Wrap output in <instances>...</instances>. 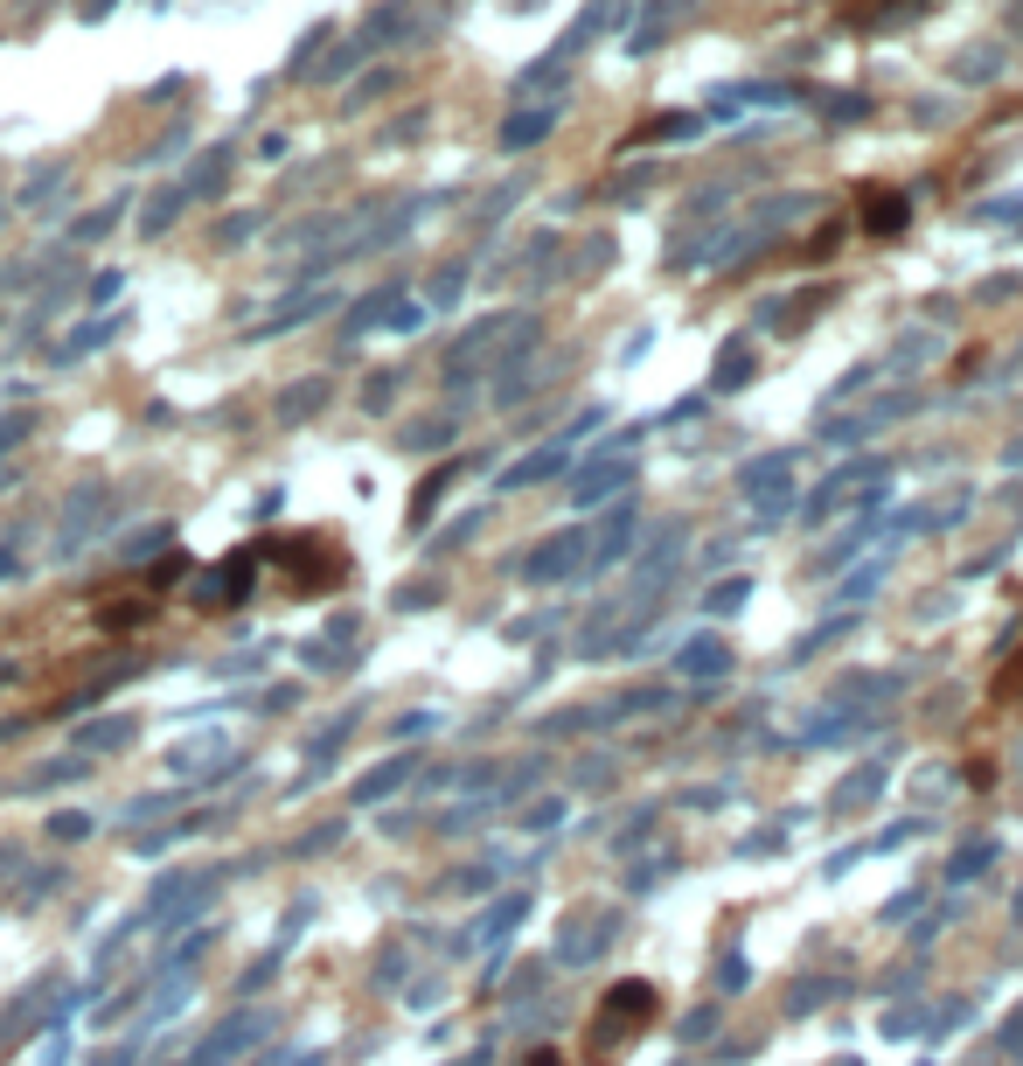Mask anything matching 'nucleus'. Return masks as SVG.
<instances>
[{"label":"nucleus","instance_id":"nucleus-5","mask_svg":"<svg viewBox=\"0 0 1023 1066\" xmlns=\"http://www.w3.org/2000/svg\"><path fill=\"white\" fill-rule=\"evenodd\" d=\"M703 133V119L696 112H662V119H648L641 126V140H696Z\"/></svg>","mask_w":1023,"mask_h":1066},{"label":"nucleus","instance_id":"nucleus-10","mask_svg":"<svg viewBox=\"0 0 1023 1066\" xmlns=\"http://www.w3.org/2000/svg\"><path fill=\"white\" fill-rule=\"evenodd\" d=\"M933 349H940L933 335H905V342H899V362H920V356H933Z\"/></svg>","mask_w":1023,"mask_h":1066},{"label":"nucleus","instance_id":"nucleus-8","mask_svg":"<svg viewBox=\"0 0 1023 1066\" xmlns=\"http://www.w3.org/2000/svg\"><path fill=\"white\" fill-rule=\"evenodd\" d=\"M822 112H829L835 126H850V119H863V112H871V106H863V98H829V106H822Z\"/></svg>","mask_w":1023,"mask_h":1066},{"label":"nucleus","instance_id":"nucleus-2","mask_svg":"<svg viewBox=\"0 0 1023 1066\" xmlns=\"http://www.w3.org/2000/svg\"><path fill=\"white\" fill-rule=\"evenodd\" d=\"M905 217H912V202L899 189H863V230H871V238H899Z\"/></svg>","mask_w":1023,"mask_h":1066},{"label":"nucleus","instance_id":"nucleus-3","mask_svg":"<svg viewBox=\"0 0 1023 1066\" xmlns=\"http://www.w3.org/2000/svg\"><path fill=\"white\" fill-rule=\"evenodd\" d=\"M752 370H759V356H752V342L739 335V342H724V362H718L711 391H724V398H731V391H745V383H752Z\"/></svg>","mask_w":1023,"mask_h":1066},{"label":"nucleus","instance_id":"nucleus-4","mask_svg":"<svg viewBox=\"0 0 1023 1066\" xmlns=\"http://www.w3.org/2000/svg\"><path fill=\"white\" fill-rule=\"evenodd\" d=\"M995 70H1003V49H995V42H989V49L975 42V49H961V57H954V77H961V84H989Z\"/></svg>","mask_w":1023,"mask_h":1066},{"label":"nucleus","instance_id":"nucleus-6","mask_svg":"<svg viewBox=\"0 0 1023 1066\" xmlns=\"http://www.w3.org/2000/svg\"><path fill=\"white\" fill-rule=\"evenodd\" d=\"M739 106H801V91L794 84H745Z\"/></svg>","mask_w":1023,"mask_h":1066},{"label":"nucleus","instance_id":"nucleus-9","mask_svg":"<svg viewBox=\"0 0 1023 1066\" xmlns=\"http://www.w3.org/2000/svg\"><path fill=\"white\" fill-rule=\"evenodd\" d=\"M1016 286H1023L1016 272H995V279H982V293H975V300H1010V293H1016Z\"/></svg>","mask_w":1023,"mask_h":1066},{"label":"nucleus","instance_id":"nucleus-1","mask_svg":"<svg viewBox=\"0 0 1023 1066\" xmlns=\"http://www.w3.org/2000/svg\"><path fill=\"white\" fill-rule=\"evenodd\" d=\"M293 565H300V592H321V586H334L341 571H349V558L341 551H328V544H293Z\"/></svg>","mask_w":1023,"mask_h":1066},{"label":"nucleus","instance_id":"nucleus-12","mask_svg":"<svg viewBox=\"0 0 1023 1066\" xmlns=\"http://www.w3.org/2000/svg\"><path fill=\"white\" fill-rule=\"evenodd\" d=\"M530 1066H558V1053H536V1059H530Z\"/></svg>","mask_w":1023,"mask_h":1066},{"label":"nucleus","instance_id":"nucleus-11","mask_svg":"<svg viewBox=\"0 0 1023 1066\" xmlns=\"http://www.w3.org/2000/svg\"><path fill=\"white\" fill-rule=\"evenodd\" d=\"M1010 29H1016V36H1023V0H1016V8H1010Z\"/></svg>","mask_w":1023,"mask_h":1066},{"label":"nucleus","instance_id":"nucleus-7","mask_svg":"<svg viewBox=\"0 0 1023 1066\" xmlns=\"http://www.w3.org/2000/svg\"><path fill=\"white\" fill-rule=\"evenodd\" d=\"M543 126H550V112H536V119H515L502 140H509V147H530V140H543Z\"/></svg>","mask_w":1023,"mask_h":1066}]
</instances>
